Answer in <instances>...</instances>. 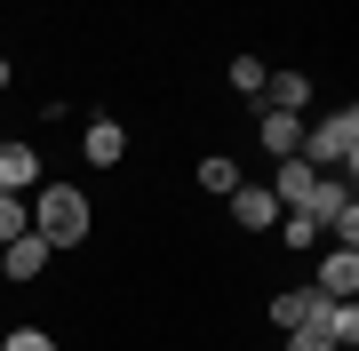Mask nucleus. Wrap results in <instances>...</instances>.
<instances>
[{"label":"nucleus","instance_id":"f257e3e1","mask_svg":"<svg viewBox=\"0 0 359 351\" xmlns=\"http://www.w3.org/2000/svg\"><path fill=\"white\" fill-rule=\"evenodd\" d=\"M351 160H359V112H351V104L327 112L320 128H304V168H311V176H335V168L351 176Z\"/></svg>","mask_w":359,"mask_h":351},{"label":"nucleus","instance_id":"f03ea898","mask_svg":"<svg viewBox=\"0 0 359 351\" xmlns=\"http://www.w3.org/2000/svg\"><path fill=\"white\" fill-rule=\"evenodd\" d=\"M32 232L48 240V247H80V240H88V200H80L72 184H40V200H32Z\"/></svg>","mask_w":359,"mask_h":351},{"label":"nucleus","instance_id":"7ed1b4c3","mask_svg":"<svg viewBox=\"0 0 359 351\" xmlns=\"http://www.w3.org/2000/svg\"><path fill=\"white\" fill-rule=\"evenodd\" d=\"M304 216L320 223V232H327L335 247H351V240H359V200H351V184H344V176H320V184H311Z\"/></svg>","mask_w":359,"mask_h":351},{"label":"nucleus","instance_id":"20e7f679","mask_svg":"<svg viewBox=\"0 0 359 351\" xmlns=\"http://www.w3.org/2000/svg\"><path fill=\"white\" fill-rule=\"evenodd\" d=\"M311 287H320L327 303H351V296H359V247H327V263H320Z\"/></svg>","mask_w":359,"mask_h":351},{"label":"nucleus","instance_id":"39448f33","mask_svg":"<svg viewBox=\"0 0 359 351\" xmlns=\"http://www.w3.org/2000/svg\"><path fill=\"white\" fill-rule=\"evenodd\" d=\"M48 256H56V247L40 240V232H16L8 247H0V272H8V280H40V272H48Z\"/></svg>","mask_w":359,"mask_h":351},{"label":"nucleus","instance_id":"423d86ee","mask_svg":"<svg viewBox=\"0 0 359 351\" xmlns=\"http://www.w3.org/2000/svg\"><path fill=\"white\" fill-rule=\"evenodd\" d=\"M231 223H240V232H271V223H280V200H271L264 184H240V192H231Z\"/></svg>","mask_w":359,"mask_h":351},{"label":"nucleus","instance_id":"0eeeda50","mask_svg":"<svg viewBox=\"0 0 359 351\" xmlns=\"http://www.w3.org/2000/svg\"><path fill=\"white\" fill-rule=\"evenodd\" d=\"M32 184H40V152H32V144H0V192L25 200Z\"/></svg>","mask_w":359,"mask_h":351},{"label":"nucleus","instance_id":"6e6552de","mask_svg":"<svg viewBox=\"0 0 359 351\" xmlns=\"http://www.w3.org/2000/svg\"><path fill=\"white\" fill-rule=\"evenodd\" d=\"M311 184H320V176H311V168H304V152H295V160H280V184H264V192L280 200V208H295V216H304V200H311Z\"/></svg>","mask_w":359,"mask_h":351},{"label":"nucleus","instance_id":"1a4fd4ad","mask_svg":"<svg viewBox=\"0 0 359 351\" xmlns=\"http://www.w3.org/2000/svg\"><path fill=\"white\" fill-rule=\"evenodd\" d=\"M320 287H287V296H271V327H311V312H320Z\"/></svg>","mask_w":359,"mask_h":351},{"label":"nucleus","instance_id":"9d476101","mask_svg":"<svg viewBox=\"0 0 359 351\" xmlns=\"http://www.w3.org/2000/svg\"><path fill=\"white\" fill-rule=\"evenodd\" d=\"M80 152H88L96 168H112V160L128 152V136H120V120H88V136H80Z\"/></svg>","mask_w":359,"mask_h":351},{"label":"nucleus","instance_id":"9b49d317","mask_svg":"<svg viewBox=\"0 0 359 351\" xmlns=\"http://www.w3.org/2000/svg\"><path fill=\"white\" fill-rule=\"evenodd\" d=\"M264 152H271V160H295V152H304V120L264 112Z\"/></svg>","mask_w":359,"mask_h":351},{"label":"nucleus","instance_id":"f8f14e48","mask_svg":"<svg viewBox=\"0 0 359 351\" xmlns=\"http://www.w3.org/2000/svg\"><path fill=\"white\" fill-rule=\"evenodd\" d=\"M264 88H271V112L304 120V104H311V80H304V72H280V80H264Z\"/></svg>","mask_w":359,"mask_h":351},{"label":"nucleus","instance_id":"ddd939ff","mask_svg":"<svg viewBox=\"0 0 359 351\" xmlns=\"http://www.w3.org/2000/svg\"><path fill=\"white\" fill-rule=\"evenodd\" d=\"M311 327H320L327 343H351V336H359V303H320V312H311Z\"/></svg>","mask_w":359,"mask_h":351},{"label":"nucleus","instance_id":"4468645a","mask_svg":"<svg viewBox=\"0 0 359 351\" xmlns=\"http://www.w3.org/2000/svg\"><path fill=\"white\" fill-rule=\"evenodd\" d=\"M200 192H208V200H231V192H240V168H231L224 152H216V160H200Z\"/></svg>","mask_w":359,"mask_h":351},{"label":"nucleus","instance_id":"2eb2a0df","mask_svg":"<svg viewBox=\"0 0 359 351\" xmlns=\"http://www.w3.org/2000/svg\"><path fill=\"white\" fill-rule=\"evenodd\" d=\"M264 64H256V56H231V88H240V96H264Z\"/></svg>","mask_w":359,"mask_h":351},{"label":"nucleus","instance_id":"dca6fc26","mask_svg":"<svg viewBox=\"0 0 359 351\" xmlns=\"http://www.w3.org/2000/svg\"><path fill=\"white\" fill-rule=\"evenodd\" d=\"M25 216H32V208H25V200H16V192H0V247H8L16 232H25Z\"/></svg>","mask_w":359,"mask_h":351},{"label":"nucleus","instance_id":"f3484780","mask_svg":"<svg viewBox=\"0 0 359 351\" xmlns=\"http://www.w3.org/2000/svg\"><path fill=\"white\" fill-rule=\"evenodd\" d=\"M0 351H56V336H40V327H8V343Z\"/></svg>","mask_w":359,"mask_h":351},{"label":"nucleus","instance_id":"a211bd4d","mask_svg":"<svg viewBox=\"0 0 359 351\" xmlns=\"http://www.w3.org/2000/svg\"><path fill=\"white\" fill-rule=\"evenodd\" d=\"M287 351H335V343L320 336V327H287Z\"/></svg>","mask_w":359,"mask_h":351}]
</instances>
